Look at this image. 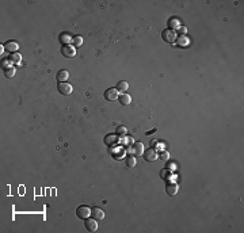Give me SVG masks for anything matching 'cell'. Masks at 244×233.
Listing matches in <instances>:
<instances>
[{
    "instance_id": "obj_1",
    "label": "cell",
    "mask_w": 244,
    "mask_h": 233,
    "mask_svg": "<svg viewBox=\"0 0 244 233\" xmlns=\"http://www.w3.org/2000/svg\"><path fill=\"white\" fill-rule=\"evenodd\" d=\"M161 37H163V39H164L165 42H170V44H172V42L176 41V31H175V30H171V29L163 30Z\"/></svg>"
},
{
    "instance_id": "obj_2",
    "label": "cell",
    "mask_w": 244,
    "mask_h": 233,
    "mask_svg": "<svg viewBox=\"0 0 244 233\" xmlns=\"http://www.w3.org/2000/svg\"><path fill=\"white\" fill-rule=\"evenodd\" d=\"M91 212H92V209H90L88 206H79L76 209V216L81 219H86L91 216Z\"/></svg>"
},
{
    "instance_id": "obj_3",
    "label": "cell",
    "mask_w": 244,
    "mask_h": 233,
    "mask_svg": "<svg viewBox=\"0 0 244 233\" xmlns=\"http://www.w3.org/2000/svg\"><path fill=\"white\" fill-rule=\"evenodd\" d=\"M57 90H58V92H60L61 95H64V96H68V95H71L72 94V91H73V88H72V86H71L69 83H60L57 86Z\"/></svg>"
},
{
    "instance_id": "obj_4",
    "label": "cell",
    "mask_w": 244,
    "mask_h": 233,
    "mask_svg": "<svg viewBox=\"0 0 244 233\" xmlns=\"http://www.w3.org/2000/svg\"><path fill=\"white\" fill-rule=\"evenodd\" d=\"M144 157L146 161L149 163H153L157 160V152H156L155 149H152V148H149V149H145L144 150Z\"/></svg>"
},
{
    "instance_id": "obj_5",
    "label": "cell",
    "mask_w": 244,
    "mask_h": 233,
    "mask_svg": "<svg viewBox=\"0 0 244 233\" xmlns=\"http://www.w3.org/2000/svg\"><path fill=\"white\" fill-rule=\"evenodd\" d=\"M118 91H117V88H109V90L105 92V98L107 100L110 102H114L115 99H118Z\"/></svg>"
},
{
    "instance_id": "obj_6",
    "label": "cell",
    "mask_w": 244,
    "mask_h": 233,
    "mask_svg": "<svg viewBox=\"0 0 244 233\" xmlns=\"http://www.w3.org/2000/svg\"><path fill=\"white\" fill-rule=\"evenodd\" d=\"M84 225H86V229L88 232H95L98 229V224H96V219L95 218H86V222H84Z\"/></svg>"
},
{
    "instance_id": "obj_7",
    "label": "cell",
    "mask_w": 244,
    "mask_h": 233,
    "mask_svg": "<svg viewBox=\"0 0 244 233\" xmlns=\"http://www.w3.org/2000/svg\"><path fill=\"white\" fill-rule=\"evenodd\" d=\"M61 53H63L65 57H68V58H72V57H75V54H76V52H75V48H72V46H69V45H64L63 46V49H61Z\"/></svg>"
},
{
    "instance_id": "obj_8",
    "label": "cell",
    "mask_w": 244,
    "mask_h": 233,
    "mask_svg": "<svg viewBox=\"0 0 244 233\" xmlns=\"http://www.w3.org/2000/svg\"><path fill=\"white\" fill-rule=\"evenodd\" d=\"M179 191V186L176 183H168L167 186H165V192H167L168 195H176Z\"/></svg>"
},
{
    "instance_id": "obj_9",
    "label": "cell",
    "mask_w": 244,
    "mask_h": 233,
    "mask_svg": "<svg viewBox=\"0 0 244 233\" xmlns=\"http://www.w3.org/2000/svg\"><path fill=\"white\" fill-rule=\"evenodd\" d=\"M4 49H6V52H8V53L12 54V53H16V50L19 49V45L14 41H8V42H6Z\"/></svg>"
},
{
    "instance_id": "obj_10",
    "label": "cell",
    "mask_w": 244,
    "mask_h": 233,
    "mask_svg": "<svg viewBox=\"0 0 244 233\" xmlns=\"http://www.w3.org/2000/svg\"><path fill=\"white\" fill-rule=\"evenodd\" d=\"M132 150L136 156H142L144 155V145L141 142H134L132 145Z\"/></svg>"
},
{
    "instance_id": "obj_11",
    "label": "cell",
    "mask_w": 244,
    "mask_h": 233,
    "mask_svg": "<svg viewBox=\"0 0 244 233\" xmlns=\"http://www.w3.org/2000/svg\"><path fill=\"white\" fill-rule=\"evenodd\" d=\"M91 216H92L95 219H103L105 218V213H103V210H100L99 208H94L92 212H91Z\"/></svg>"
},
{
    "instance_id": "obj_12",
    "label": "cell",
    "mask_w": 244,
    "mask_h": 233,
    "mask_svg": "<svg viewBox=\"0 0 244 233\" xmlns=\"http://www.w3.org/2000/svg\"><path fill=\"white\" fill-rule=\"evenodd\" d=\"M118 99H119V102H121L122 106H128V104H130V102H132V98H130V95L125 94V92L119 95Z\"/></svg>"
},
{
    "instance_id": "obj_13",
    "label": "cell",
    "mask_w": 244,
    "mask_h": 233,
    "mask_svg": "<svg viewBox=\"0 0 244 233\" xmlns=\"http://www.w3.org/2000/svg\"><path fill=\"white\" fill-rule=\"evenodd\" d=\"M68 77H69V73H68V71H65V69L60 71V72L57 73V80L60 81V83H64V81H67Z\"/></svg>"
},
{
    "instance_id": "obj_14",
    "label": "cell",
    "mask_w": 244,
    "mask_h": 233,
    "mask_svg": "<svg viewBox=\"0 0 244 233\" xmlns=\"http://www.w3.org/2000/svg\"><path fill=\"white\" fill-rule=\"evenodd\" d=\"M128 88H129V84L126 83V81H123V80H121L118 84H117V91H118V92H121V94L125 92Z\"/></svg>"
},
{
    "instance_id": "obj_15",
    "label": "cell",
    "mask_w": 244,
    "mask_h": 233,
    "mask_svg": "<svg viewBox=\"0 0 244 233\" xmlns=\"http://www.w3.org/2000/svg\"><path fill=\"white\" fill-rule=\"evenodd\" d=\"M179 27V21L176 18H171L170 21H168V29H171V30H176Z\"/></svg>"
},
{
    "instance_id": "obj_16",
    "label": "cell",
    "mask_w": 244,
    "mask_h": 233,
    "mask_svg": "<svg viewBox=\"0 0 244 233\" xmlns=\"http://www.w3.org/2000/svg\"><path fill=\"white\" fill-rule=\"evenodd\" d=\"M105 142L107 144V145H113V144L118 142V138H117V136H114V134H109V136H106Z\"/></svg>"
},
{
    "instance_id": "obj_17",
    "label": "cell",
    "mask_w": 244,
    "mask_h": 233,
    "mask_svg": "<svg viewBox=\"0 0 244 233\" xmlns=\"http://www.w3.org/2000/svg\"><path fill=\"white\" fill-rule=\"evenodd\" d=\"M126 165H128L129 168H133V167L136 165V157L134 156H128V157H126Z\"/></svg>"
},
{
    "instance_id": "obj_18",
    "label": "cell",
    "mask_w": 244,
    "mask_h": 233,
    "mask_svg": "<svg viewBox=\"0 0 244 233\" xmlns=\"http://www.w3.org/2000/svg\"><path fill=\"white\" fill-rule=\"evenodd\" d=\"M21 60H22V56L19 53H12L10 56V61H12V62H21Z\"/></svg>"
},
{
    "instance_id": "obj_19",
    "label": "cell",
    "mask_w": 244,
    "mask_h": 233,
    "mask_svg": "<svg viewBox=\"0 0 244 233\" xmlns=\"http://www.w3.org/2000/svg\"><path fill=\"white\" fill-rule=\"evenodd\" d=\"M4 75H6V77H14L15 76V69L14 68H7Z\"/></svg>"
},
{
    "instance_id": "obj_20",
    "label": "cell",
    "mask_w": 244,
    "mask_h": 233,
    "mask_svg": "<svg viewBox=\"0 0 244 233\" xmlns=\"http://www.w3.org/2000/svg\"><path fill=\"white\" fill-rule=\"evenodd\" d=\"M160 176H161V179H170V176H171V172L168 171V169H163V171L160 172Z\"/></svg>"
},
{
    "instance_id": "obj_21",
    "label": "cell",
    "mask_w": 244,
    "mask_h": 233,
    "mask_svg": "<svg viewBox=\"0 0 244 233\" xmlns=\"http://www.w3.org/2000/svg\"><path fill=\"white\" fill-rule=\"evenodd\" d=\"M178 44L180 45V46H186V45H188V38L180 37V38H179V41H178Z\"/></svg>"
},
{
    "instance_id": "obj_22",
    "label": "cell",
    "mask_w": 244,
    "mask_h": 233,
    "mask_svg": "<svg viewBox=\"0 0 244 233\" xmlns=\"http://www.w3.org/2000/svg\"><path fill=\"white\" fill-rule=\"evenodd\" d=\"M117 134H118V136H125V134H126V127L125 126L117 127Z\"/></svg>"
},
{
    "instance_id": "obj_23",
    "label": "cell",
    "mask_w": 244,
    "mask_h": 233,
    "mask_svg": "<svg viewBox=\"0 0 244 233\" xmlns=\"http://www.w3.org/2000/svg\"><path fill=\"white\" fill-rule=\"evenodd\" d=\"M160 157L164 160V161H167V160L170 159V153H168L167 150H163V152H160Z\"/></svg>"
},
{
    "instance_id": "obj_24",
    "label": "cell",
    "mask_w": 244,
    "mask_h": 233,
    "mask_svg": "<svg viewBox=\"0 0 244 233\" xmlns=\"http://www.w3.org/2000/svg\"><path fill=\"white\" fill-rule=\"evenodd\" d=\"M73 44L76 45V46H80V45L83 44V38H81V37H75L73 38Z\"/></svg>"
},
{
    "instance_id": "obj_25",
    "label": "cell",
    "mask_w": 244,
    "mask_h": 233,
    "mask_svg": "<svg viewBox=\"0 0 244 233\" xmlns=\"http://www.w3.org/2000/svg\"><path fill=\"white\" fill-rule=\"evenodd\" d=\"M7 67H10V61L6 60V61H4V68H7Z\"/></svg>"
},
{
    "instance_id": "obj_26",
    "label": "cell",
    "mask_w": 244,
    "mask_h": 233,
    "mask_svg": "<svg viewBox=\"0 0 244 233\" xmlns=\"http://www.w3.org/2000/svg\"><path fill=\"white\" fill-rule=\"evenodd\" d=\"M184 31H186V29H184V27H180V29H179V33H182V34H183Z\"/></svg>"
}]
</instances>
